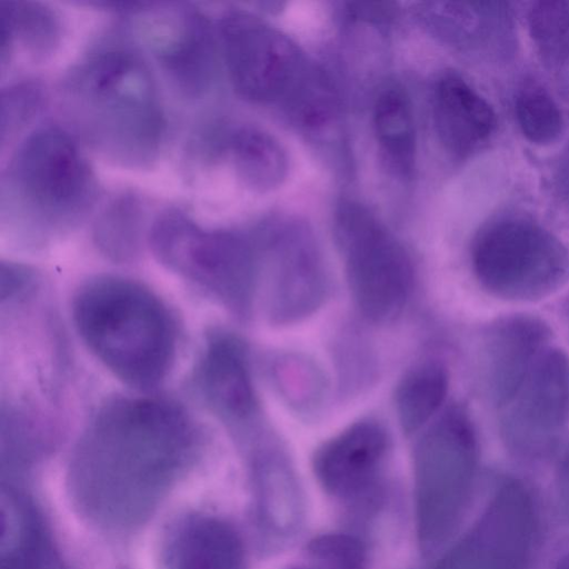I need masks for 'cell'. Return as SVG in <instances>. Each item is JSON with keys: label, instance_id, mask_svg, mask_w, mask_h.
<instances>
[{"label": "cell", "instance_id": "6da1fadb", "mask_svg": "<svg viewBox=\"0 0 569 569\" xmlns=\"http://www.w3.org/2000/svg\"><path fill=\"white\" fill-rule=\"evenodd\" d=\"M200 433L177 403L113 397L92 415L67 470L70 503L90 527L137 530L196 462Z\"/></svg>", "mask_w": 569, "mask_h": 569}, {"label": "cell", "instance_id": "7a4b0ae2", "mask_svg": "<svg viewBox=\"0 0 569 569\" xmlns=\"http://www.w3.org/2000/svg\"><path fill=\"white\" fill-rule=\"evenodd\" d=\"M63 108L84 142L111 163L149 169L167 134L157 81L141 52L127 40L108 39L66 74Z\"/></svg>", "mask_w": 569, "mask_h": 569}, {"label": "cell", "instance_id": "3957f363", "mask_svg": "<svg viewBox=\"0 0 569 569\" xmlns=\"http://www.w3.org/2000/svg\"><path fill=\"white\" fill-rule=\"evenodd\" d=\"M99 197L97 174L77 138L43 124L18 143L2 171L1 224L22 242L43 243L80 226Z\"/></svg>", "mask_w": 569, "mask_h": 569}, {"label": "cell", "instance_id": "277c9868", "mask_svg": "<svg viewBox=\"0 0 569 569\" xmlns=\"http://www.w3.org/2000/svg\"><path fill=\"white\" fill-rule=\"evenodd\" d=\"M72 319L87 348L122 382L151 390L167 377L176 353L174 322L142 283L111 274L86 281L73 297Z\"/></svg>", "mask_w": 569, "mask_h": 569}, {"label": "cell", "instance_id": "5b68a950", "mask_svg": "<svg viewBox=\"0 0 569 569\" xmlns=\"http://www.w3.org/2000/svg\"><path fill=\"white\" fill-rule=\"evenodd\" d=\"M153 256L239 318L258 297L259 259L254 239L241 231L207 228L188 212L162 210L147 232Z\"/></svg>", "mask_w": 569, "mask_h": 569}, {"label": "cell", "instance_id": "8992f818", "mask_svg": "<svg viewBox=\"0 0 569 569\" xmlns=\"http://www.w3.org/2000/svg\"><path fill=\"white\" fill-rule=\"evenodd\" d=\"M470 263L479 286L507 301H538L569 282V249L521 216L499 217L482 226L471 243Z\"/></svg>", "mask_w": 569, "mask_h": 569}, {"label": "cell", "instance_id": "52a82bcc", "mask_svg": "<svg viewBox=\"0 0 569 569\" xmlns=\"http://www.w3.org/2000/svg\"><path fill=\"white\" fill-rule=\"evenodd\" d=\"M478 441L468 412L449 408L413 451L416 527L421 546L446 540L460 522L473 487Z\"/></svg>", "mask_w": 569, "mask_h": 569}, {"label": "cell", "instance_id": "ba28073f", "mask_svg": "<svg viewBox=\"0 0 569 569\" xmlns=\"http://www.w3.org/2000/svg\"><path fill=\"white\" fill-rule=\"evenodd\" d=\"M333 234L360 313L378 323L396 319L413 286L412 262L402 243L366 207L350 200L336 209Z\"/></svg>", "mask_w": 569, "mask_h": 569}, {"label": "cell", "instance_id": "9c48e42d", "mask_svg": "<svg viewBox=\"0 0 569 569\" xmlns=\"http://www.w3.org/2000/svg\"><path fill=\"white\" fill-rule=\"evenodd\" d=\"M134 32L146 44L171 86L184 99L202 100L219 72L217 30L187 3L123 2Z\"/></svg>", "mask_w": 569, "mask_h": 569}, {"label": "cell", "instance_id": "30bf717a", "mask_svg": "<svg viewBox=\"0 0 569 569\" xmlns=\"http://www.w3.org/2000/svg\"><path fill=\"white\" fill-rule=\"evenodd\" d=\"M258 296L270 323L289 326L316 313L330 288L328 270L311 231L302 223L270 224L254 238Z\"/></svg>", "mask_w": 569, "mask_h": 569}, {"label": "cell", "instance_id": "8fae6325", "mask_svg": "<svg viewBox=\"0 0 569 569\" xmlns=\"http://www.w3.org/2000/svg\"><path fill=\"white\" fill-rule=\"evenodd\" d=\"M216 30L233 90L256 103L286 101L308 68L296 43L239 8L224 11Z\"/></svg>", "mask_w": 569, "mask_h": 569}, {"label": "cell", "instance_id": "7c38bea8", "mask_svg": "<svg viewBox=\"0 0 569 569\" xmlns=\"http://www.w3.org/2000/svg\"><path fill=\"white\" fill-rule=\"evenodd\" d=\"M499 432L507 450L525 461H541L558 448L569 425V358L548 347L501 407Z\"/></svg>", "mask_w": 569, "mask_h": 569}, {"label": "cell", "instance_id": "4fadbf2b", "mask_svg": "<svg viewBox=\"0 0 569 569\" xmlns=\"http://www.w3.org/2000/svg\"><path fill=\"white\" fill-rule=\"evenodd\" d=\"M536 526L530 491L520 480L507 478L436 569H526Z\"/></svg>", "mask_w": 569, "mask_h": 569}, {"label": "cell", "instance_id": "5bb4252c", "mask_svg": "<svg viewBox=\"0 0 569 569\" xmlns=\"http://www.w3.org/2000/svg\"><path fill=\"white\" fill-rule=\"evenodd\" d=\"M191 383L206 409L240 447L256 439L252 426L258 417V399L248 350L240 338L224 330L209 332Z\"/></svg>", "mask_w": 569, "mask_h": 569}, {"label": "cell", "instance_id": "9a60e30c", "mask_svg": "<svg viewBox=\"0 0 569 569\" xmlns=\"http://www.w3.org/2000/svg\"><path fill=\"white\" fill-rule=\"evenodd\" d=\"M390 438L376 420L357 421L321 445L312 469L325 492L345 503L372 499L380 487Z\"/></svg>", "mask_w": 569, "mask_h": 569}, {"label": "cell", "instance_id": "2e32d148", "mask_svg": "<svg viewBox=\"0 0 569 569\" xmlns=\"http://www.w3.org/2000/svg\"><path fill=\"white\" fill-rule=\"evenodd\" d=\"M241 452L259 535L269 543L291 540L303 526L307 507L306 495L291 460L280 447L259 439Z\"/></svg>", "mask_w": 569, "mask_h": 569}, {"label": "cell", "instance_id": "e0dca14e", "mask_svg": "<svg viewBox=\"0 0 569 569\" xmlns=\"http://www.w3.org/2000/svg\"><path fill=\"white\" fill-rule=\"evenodd\" d=\"M423 26L440 40L507 62L517 51L512 10L503 1H429L416 11Z\"/></svg>", "mask_w": 569, "mask_h": 569}, {"label": "cell", "instance_id": "ac0fdd59", "mask_svg": "<svg viewBox=\"0 0 569 569\" xmlns=\"http://www.w3.org/2000/svg\"><path fill=\"white\" fill-rule=\"evenodd\" d=\"M549 326L532 315H511L493 321L481 345L483 386L501 408L518 390L540 355L548 348Z\"/></svg>", "mask_w": 569, "mask_h": 569}, {"label": "cell", "instance_id": "d6986e66", "mask_svg": "<svg viewBox=\"0 0 569 569\" xmlns=\"http://www.w3.org/2000/svg\"><path fill=\"white\" fill-rule=\"evenodd\" d=\"M160 569H248L243 542L226 520L206 512L180 516L166 529Z\"/></svg>", "mask_w": 569, "mask_h": 569}, {"label": "cell", "instance_id": "ffe728a7", "mask_svg": "<svg viewBox=\"0 0 569 569\" xmlns=\"http://www.w3.org/2000/svg\"><path fill=\"white\" fill-rule=\"evenodd\" d=\"M0 569H68L32 498L1 482Z\"/></svg>", "mask_w": 569, "mask_h": 569}, {"label": "cell", "instance_id": "44dd1931", "mask_svg": "<svg viewBox=\"0 0 569 569\" xmlns=\"http://www.w3.org/2000/svg\"><path fill=\"white\" fill-rule=\"evenodd\" d=\"M432 114L441 143L457 157L471 154L490 139L497 128L492 106L455 73H447L437 81Z\"/></svg>", "mask_w": 569, "mask_h": 569}, {"label": "cell", "instance_id": "7402d4cb", "mask_svg": "<svg viewBox=\"0 0 569 569\" xmlns=\"http://www.w3.org/2000/svg\"><path fill=\"white\" fill-rule=\"evenodd\" d=\"M214 153L223 151L242 186L264 193L278 189L287 179L289 158L282 144L268 131L243 124L220 134Z\"/></svg>", "mask_w": 569, "mask_h": 569}, {"label": "cell", "instance_id": "603a6c76", "mask_svg": "<svg viewBox=\"0 0 569 569\" xmlns=\"http://www.w3.org/2000/svg\"><path fill=\"white\" fill-rule=\"evenodd\" d=\"M62 37V20L47 3L31 0L0 1L2 70L16 47H20L34 62H43L58 51Z\"/></svg>", "mask_w": 569, "mask_h": 569}, {"label": "cell", "instance_id": "cb8c5ba5", "mask_svg": "<svg viewBox=\"0 0 569 569\" xmlns=\"http://www.w3.org/2000/svg\"><path fill=\"white\" fill-rule=\"evenodd\" d=\"M373 130L387 164L396 174L410 178L416 164L417 139L412 108L401 89L390 87L378 96Z\"/></svg>", "mask_w": 569, "mask_h": 569}, {"label": "cell", "instance_id": "d4e9b609", "mask_svg": "<svg viewBox=\"0 0 569 569\" xmlns=\"http://www.w3.org/2000/svg\"><path fill=\"white\" fill-rule=\"evenodd\" d=\"M448 388V370L439 360H422L405 373L397 386L395 403L406 435L417 432L429 422L442 406Z\"/></svg>", "mask_w": 569, "mask_h": 569}, {"label": "cell", "instance_id": "484cf974", "mask_svg": "<svg viewBox=\"0 0 569 569\" xmlns=\"http://www.w3.org/2000/svg\"><path fill=\"white\" fill-rule=\"evenodd\" d=\"M146 222V204L136 192L113 196L99 211L93 223L98 249L113 260H129L139 249Z\"/></svg>", "mask_w": 569, "mask_h": 569}, {"label": "cell", "instance_id": "4316f807", "mask_svg": "<svg viewBox=\"0 0 569 569\" xmlns=\"http://www.w3.org/2000/svg\"><path fill=\"white\" fill-rule=\"evenodd\" d=\"M24 411L2 405L0 420L1 482L19 485L42 458L47 445Z\"/></svg>", "mask_w": 569, "mask_h": 569}, {"label": "cell", "instance_id": "83f0119b", "mask_svg": "<svg viewBox=\"0 0 569 569\" xmlns=\"http://www.w3.org/2000/svg\"><path fill=\"white\" fill-rule=\"evenodd\" d=\"M528 26L543 67L559 82L569 86V2L532 3Z\"/></svg>", "mask_w": 569, "mask_h": 569}, {"label": "cell", "instance_id": "f1b7e54d", "mask_svg": "<svg viewBox=\"0 0 569 569\" xmlns=\"http://www.w3.org/2000/svg\"><path fill=\"white\" fill-rule=\"evenodd\" d=\"M515 114L521 133L533 144L550 146L563 132L565 121L559 106L532 78L525 79L516 91Z\"/></svg>", "mask_w": 569, "mask_h": 569}, {"label": "cell", "instance_id": "f546056e", "mask_svg": "<svg viewBox=\"0 0 569 569\" xmlns=\"http://www.w3.org/2000/svg\"><path fill=\"white\" fill-rule=\"evenodd\" d=\"M44 89L38 81L24 79L8 84L0 98L1 149L11 143L39 114L44 104Z\"/></svg>", "mask_w": 569, "mask_h": 569}, {"label": "cell", "instance_id": "4dcf8cb0", "mask_svg": "<svg viewBox=\"0 0 569 569\" xmlns=\"http://www.w3.org/2000/svg\"><path fill=\"white\" fill-rule=\"evenodd\" d=\"M273 378L279 391L299 411H310L320 405L325 395L323 377L317 366L305 358L277 359Z\"/></svg>", "mask_w": 569, "mask_h": 569}, {"label": "cell", "instance_id": "1f68e13d", "mask_svg": "<svg viewBox=\"0 0 569 569\" xmlns=\"http://www.w3.org/2000/svg\"><path fill=\"white\" fill-rule=\"evenodd\" d=\"M307 555L316 569H365L366 549L352 535L331 532L309 541Z\"/></svg>", "mask_w": 569, "mask_h": 569}, {"label": "cell", "instance_id": "d6a6232c", "mask_svg": "<svg viewBox=\"0 0 569 569\" xmlns=\"http://www.w3.org/2000/svg\"><path fill=\"white\" fill-rule=\"evenodd\" d=\"M33 273L24 267L14 263L1 264V299L9 301L21 297L31 286Z\"/></svg>", "mask_w": 569, "mask_h": 569}, {"label": "cell", "instance_id": "836d02e7", "mask_svg": "<svg viewBox=\"0 0 569 569\" xmlns=\"http://www.w3.org/2000/svg\"><path fill=\"white\" fill-rule=\"evenodd\" d=\"M555 482L560 510L569 521V447L565 450L558 463Z\"/></svg>", "mask_w": 569, "mask_h": 569}, {"label": "cell", "instance_id": "e575fe53", "mask_svg": "<svg viewBox=\"0 0 569 569\" xmlns=\"http://www.w3.org/2000/svg\"><path fill=\"white\" fill-rule=\"evenodd\" d=\"M555 569H569V552L565 553L558 561Z\"/></svg>", "mask_w": 569, "mask_h": 569}, {"label": "cell", "instance_id": "d590c367", "mask_svg": "<svg viewBox=\"0 0 569 569\" xmlns=\"http://www.w3.org/2000/svg\"><path fill=\"white\" fill-rule=\"evenodd\" d=\"M288 569H316L315 567H290Z\"/></svg>", "mask_w": 569, "mask_h": 569}]
</instances>
